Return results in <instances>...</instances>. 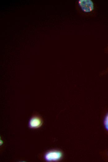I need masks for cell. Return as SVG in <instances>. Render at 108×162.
<instances>
[{
    "label": "cell",
    "mask_w": 108,
    "mask_h": 162,
    "mask_svg": "<svg viewBox=\"0 0 108 162\" xmlns=\"http://www.w3.org/2000/svg\"><path fill=\"white\" fill-rule=\"evenodd\" d=\"M75 7L77 13L83 17H94L97 13L96 5L92 0H76Z\"/></svg>",
    "instance_id": "obj_1"
},
{
    "label": "cell",
    "mask_w": 108,
    "mask_h": 162,
    "mask_svg": "<svg viewBox=\"0 0 108 162\" xmlns=\"http://www.w3.org/2000/svg\"><path fill=\"white\" fill-rule=\"evenodd\" d=\"M62 156V154L61 151L52 150L47 152L44 155V158L47 161H56L60 160Z\"/></svg>",
    "instance_id": "obj_2"
},
{
    "label": "cell",
    "mask_w": 108,
    "mask_h": 162,
    "mask_svg": "<svg viewBox=\"0 0 108 162\" xmlns=\"http://www.w3.org/2000/svg\"><path fill=\"white\" fill-rule=\"evenodd\" d=\"M42 123L41 119L38 116L34 115L30 119L29 126L31 128H37L40 126Z\"/></svg>",
    "instance_id": "obj_3"
},
{
    "label": "cell",
    "mask_w": 108,
    "mask_h": 162,
    "mask_svg": "<svg viewBox=\"0 0 108 162\" xmlns=\"http://www.w3.org/2000/svg\"><path fill=\"white\" fill-rule=\"evenodd\" d=\"M104 124L105 129L108 131V113L105 117Z\"/></svg>",
    "instance_id": "obj_4"
}]
</instances>
